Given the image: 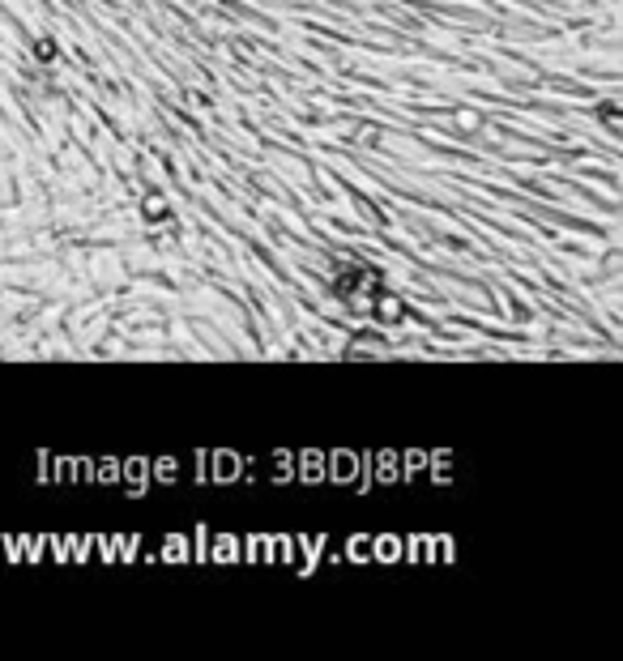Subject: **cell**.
Masks as SVG:
<instances>
[{
    "label": "cell",
    "mask_w": 623,
    "mask_h": 661,
    "mask_svg": "<svg viewBox=\"0 0 623 661\" xmlns=\"http://www.w3.org/2000/svg\"><path fill=\"white\" fill-rule=\"evenodd\" d=\"M329 291H333V299L346 303L350 312L368 316L372 303H376V295L384 291V273H380L376 265L354 260V256H337V260H329Z\"/></svg>",
    "instance_id": "1"
},
{
    "label": "cell",
    "mask_w": 623,
    "mask_h": 661,
    "mask_svg": "<svg viewBox=\"0 0 623 661\" xmlns=\"http://www.w3.org/2000/svg\"><path fill=\"white\" fill-rule=\"evenodd\" d=\"M368 316H372L376 324H401L410 312H406V303H401V299H397V295L384 286V291L376 295V303H372V312H368Z\"/></svg>",
    "instance_id": "2"
},
{
    "label": "cell",
    "mask_w": 623,
    "mask_h": 661,
    "mask_svg": "<svg viewBox=\"0 0 623 661\" xmlns=\"http://www.w3.org/2000/svg\"><path fill=\"white\" fill-rule=\"evenodd\" d=\"M30 60L39 69H56L60 65V43L56 34H30Z\"/></svg>",
    "instance_id": "3"
},
{
    "label": "cell",
    "mask_w": 623,
    "mask_h": 661,
    "mask_svg": "<svg viewBox=\"0 0 623 661\" xmlns=\"http://www.w3.org/2000/svg\"><path fill=\"white\" fill-rule=\"evenodd\" d=\"M141 218H145L149 227H159V222H171L175 209L167 205V196H163V192H145V196H141Z\"/></svg>",
    "instance_id": "4"
},
{
    "label": "cell",
    "mask_w": 623,
    "mask_h": 661,
    "mask_svg": "<svg viewBox=\"0 0 623 661\" xmlns=\"http://www.w3.org/2000/svg\"><path fill=\"white\" fill-rule=\"evenodd\" d=\"M594 120H598V124H606V128L615 133V128H623V107L606 98V102H598V107H594Z\"/></svg>",
    "instance_id": "5"
},
{
    "label": "cell",
    "mask_w": 623,
    "mask_h": 661,
    "mask_svg": "<svg viewBox=\"0 0 623 661\" xmlns=\"http://www.w3.org/2000/svg\"><path fill=\"white\" fill-rule=\"evenodd\" d=\"M376 141H380V128H376V124H363V128H359V145H376Z\"/></svg>",
    "instance_id": "6"
},
{
    "label": "cell",
    "mask_w": 623,
    "mask_h": 661,
    "mask_svg": "<svg viewBox=\"0 0 623 661\" xmlns=\"http://www.w3.org/2000/svg\"><path fill=\"white\" fill-rule=\"evenodd\" d=\"M457 124H461V128H470V133H474V128H478L483 120H478L474 112H457Z\"/></svg>",
    "instance_id": "7"
}]
</instances>
